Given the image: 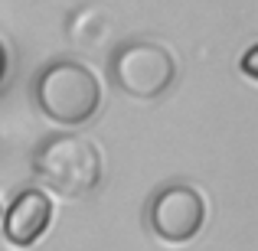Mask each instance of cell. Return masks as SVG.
<instances>
[{"label": "cell", "mask_w": 258, "mask_h": 251, "mask_svg": "<svg viewBox=\"0 0 258 251\" xmlns=\"http://www.w3.org/2000/svg\"><path fill=\"white\" fill-rule=\"evenodd\" d=\"M147 222L157 238L170 241V245H183L200 235L203 222H206V202H203L200 189L186 186V183H173L151 199Z\"/></svg>", "instance_id": "cell-4"}, {"label": "cell", "mask_w": 258, "mask_h": 251, "mask_svg": "<svg viewBox=\"0 0 258 251\" xmlns=\"http://www.w3.org/2000/svg\"><path fill=\"white\" fill-rule=\"evenodd\" d=\"M52 222V202L46 193L39 189H23L13 199V206L4 215V235L10 245L17 248H30L43 238V232Z\"/></svg>", "instance_id": "cell-5"}, {"label": "cell", "mask_w": 258, "mask_h": 251, "mask_svg": "<svg viewBox=\"0 0 258 251\" xmlns=\"http://www.w3.org/2000/svg\"><path fill=\"white\" fill-rule=\"evenodd\" d=\"M114 78L134 98H157L173 85L176 62L164 46L134 39V43L121 46L114 56Z\"/></svg>", "instance_id": "cell-3"}, {"label": "cell", "mask_w": 258, "mask_h": 251, "mask_svg": "<svg viewBox=\"0 0 258 251\" xmlns=\"http://www.w3.org/2000/svg\"><path fill=\"white\" fill-rule=\"evenodd\" d=\"M7 72H10V52H7V46H4V39H0V85H4V78H7Z\"/></svg>", "instance_id": "cell-6"}, {"label": "cell", "mask_w": 258, "mask_h": 251, "mask_svg": "<svg viewBox=\"0 0 258 251\" xmlns=\"http://www.w3.org/2000/svg\"><path fill=\"white\" fill-rule=\"evenodd\" d=\"M33 173L43 186L66 199H82L101 183V153L85 137H52L33 157Z\"/></svg>", "instance_id": "cell-1"}, {"label": "cell", "mask_w": 258, "mask_h": 251, "mask_svg": "<svg viewBox=\"0 0 258 251\" xmlns=\"http://www.w3.org/2000/svg\"><path fill=\"white\" fill-rule=\"evenodd\" d=\"M36 101L49 121L66 124V127H79L85 121H92V114L98 111L101 85L92 75V69H85L82 62L59 59L39 75Z\"/></svg>", "instance_id": "cell-2"}, {"label": "cell", "mask_w": 258, "mask_h": 251, "mask_svg": "<svg viewBox=\"0 0 258 251\" xmlns=\"http://www.w3.org/2000/svg\"><path fill=\"white\" fill-rule=\"evenodd\" d=\"M252 62H255V46L245 52V62H242V69H245V75H248V78H255V65H252Z\"/></svg>", "instance_id": "cell-7"}]
</instances>
